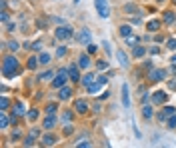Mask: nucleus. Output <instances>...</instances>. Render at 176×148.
Masks as SVG:
<instances>
[{
    "label": "nucleus",
    "instance_id": "obj_11",
    "mask_svg": "<svg viewBox=\"0 0 176 148\" xmlns=\"http://www.w3.org/2000/svg\"><path fill=\"white\" fill-rule=\"evenodd\" d=\"M68 76H70L72 82H78V80H80V72H78V66H76V64H72V66L68 68Z\"/></svg>",
    "mask_w": 176,
    "mask_h": 148
},
{
    "label": "nucleus",
    "instance_id": "obj_27",
    "mask_svg": "<svg viewBox=\"0 0 176 148\" xmlns=\"http://www.w3.org/2000/svg\"><path fill=\"white\" fill-rule=\"evenodd\" d=\"M26 48H32V50H40V48H42V42H40V40H36V42H32V44H26Z\"/></svg>",
    "mask_w": 176,
    "mask_h": 148
},
{
    "label": "nucleus",
    "instance_id": "obj_46",
    "mask_svg": "<svg viewBox=\"0 0 176 148\" xmlns=\"http://www.w3.org/2000/svg\"><path fill=\"white\" fill-rule=\"evenodd\" d=\"M170 88H174V90H176V80H172V82H170Z\"/></svg>",
    "mask_w": 176,
    "mask_h": 148
},
{
    "label": "nucleus",
    "instance_id": "obj_48",
    "mask_svg": "<svg viewBox=\"0 0 176 148\" xmlns=\"http://www.w3.org/2000/svg\"><path fill=\"white\" fill-rule=\"evenodd\" d=\"M74 2H76V4H78V2H80V0H74Z\"/></svg>",
    "mask_w": 176,
    "mask_h": 148
},
{
    "label": "nucleus",
    "instance_id": "obj_30",
    "mask_svg": "<svg viewBox=\"0 0 176 148\" xmlns=\"http://www.w3.org/2000/svg\"><path fill=\"white\" fill-rule=\"evenodd\" d=\"M0 106H2V112H4V110L10 106V100L6 98V96H2V100H0Z\"/></svg>",
    "mask_w": 176,
    "mask_h": 148
},
{
    "label": "nucleus",
    "instance_id": "obj_25",
    "mask_svg": "<svg viewBox=\"0 0 176 148\" xmlns=\"http://www.w3.org/2000/svg\"><path fill=\"white\" fill-rule=\"evenodd\" d=\"M144 54H146V50H144L142 46H134V56H136V58L144 56Z\"/></svg>",
    "mask_w": 176,
    "mask_h": 148
},
{
    "label": "nucleus",
    "instance_id": "obj_19",
    "mask_svg": "<svg viewBox=\"0 0 176 148\" xmlns=\"http://www.w3.org/2000/svg\"><path fill=\"white\" fill-rule=\"evenodd\" d=\"M54 142H56V138H54L52 134H44V136H42V144H44V146H52Z\"/></svg>",
    "mask_w": 176,
    "mask_h": 148
},
{
    "label": "nucleus",
    "instance_id": "obj_21",
    "mask_svg": "<svg viewBox=\"0 0 176 148\" xmlns=\"http://www.w3.org/2000/svg\"><path fill=\"white\" fill-rule=\"evenodd\" d=\"M38 64H40V60H38V58H34V56H30V58H28V62H26V66H28L30 70H34V68L38 66Z\"/></svg>",
    "mask_w": 176,
    "mask_h": 148
},
{
    "label": "nucleus",
    "instance_id": "obj_26",
    "mask_svg": "<svg viewBox=\"0 0 176 148\" xmlns=\"http://www.w3.org/2000/svg\"><path fill=\"white\" fill-rule=\"evenodd\" d=\"M38 60H40V64H48V62H50V54H48V52H42Z\"/></svg>",
    "mask_w": 176,
    "mask_h": 148
},
{
    "label": "nucleus",
    "instance_id": "obj_31",
    "mask_svg": "<svg viewBox=\"0 0 176 148\" xmlns=\"http://www.w3.org/2000/svg\"><path fill=\"white\" fill-rule=\"evenodd\" d=\"M126 44H128V46H136V44H138V38H136V36H128Z\"/></svg>",
    "mask_w": 176,
    "mask_h": 148
},
{
    "label": "nucleus",
    "instance_id": "obj_40",
    "mask_svg": "<svg viewBox=\"0 0 176 148\" xmlns=\"http://www.w3.org/2000/svg\"><path fill=\"white\" fill-rule=\"evenodd\" d=\"M96 66H98L100 70H104V68L108 66V62H104V60H100V62H96Z\"/></svg>",
    "mask_w": 176,
    "mask_h": 148
},
{
    "label": "nucleus",
    "instance_id": "obj_10",
    "mask_svg": "<svg viewBox=\"0 0 176 148\" xmlns=\"http://www.w3.org/2000/svg\"><path fill=\"white\" fill-rule=\"evenodd\" d=\"M122 104H124V108H130V92H128V84H122Z\"/></svg>",
    "mask_w": 176,
    "mask_h": 148
},
{
    "label": "nucleus",
    "instance_id": "obj_16",
    "mask_svg": "<svg viewBox=\"0 0 176 148\" xmlns=\"http://www.w3.org/2000/svg\"><path fill=\"white\" fill-rule=\"evenodd\" d=\"M174 20H176V12H174V10H166V12H164V22L172 24Z\"/></svg>",
    "mask_w": 176,
    "mask_h": 148
},
{
    "label": "nucleus",
    "instance_id": "obj_45",
    "mask_svg": "<svg viewBox=\"0 0 176 148\" xmlns=\"http://www.w3.org/2000/svg\"><path fill=\"white\" fill-rule=\"evenodd\" d=\"M14 28H16V24L12 22V24H8V28H6V30H8V32H12V30H14Z\"/></svg>",
    "mask_w": 176,
    "mask_h": 148
},
{
    "label": "nucleus",
    "instance_id": "obj_35",
    "mask_svg": "<svg viewBox=\"0 0 176 148\" xmlns=\"http://www.w3.org/2000/svg\"><path fill=\"white\" fill-rule=\"evenodd\" d=\"M64 54H66V48H64V46H60V48L56 50V56H58V58H62Z\"/></svg>",
    "mask_w": 176,
    "mask_h": 148
},
{
    "label": "nucleus",
    "instance_id": "obj_4",
    "mask_svg": "<svg viewBox=\"0 0 176 148\" xmlns=\"http://www.w3.org/2000/svg\"><path fill=\"white\" fill-rule=\"evenodd\" d=\"M68 78H70V76H68V70H64V68H62V70L56 74V78L52 80V86H54V88H62V86L66 84Z\"/></svg>",
    "mask_w": 176,
    "mask_h": 148
},
{
    "label": "nucleus",
    "instance_id": "obj_32",
    "mask_svg": "<svg viewBox=\"0 0 176 148\" xmlns=\"http://www.w3.org/2000/svg\"><path fill=\"white\" fill-rule=\"evenodd\" d=\"M8 122H10V120H8V116H6V114H2V118H0V126H2V128H6V126H8Z\"/></svg>",
    "mask_w": 176,
    "mask_h": 148
},
{
    "label": "nucleus",
    "instance_id": "obj_28",
    "mask_svg": "<svg viewBox=\"0 0 176 148\" xmlns=\"http://www.w3.org/2000/svg\"><path fill=\"white\" fill-rule=\"evenodd\" d=\"M26 116H28V120H36V116H38V110H36V108L28 110V112H26Z\"/></svg>",
    "mask_w": 176,
    "mask_h": 148
},
{
    "label": "nucleus",
    "instance_id": "obj_17",
    "mask_svg": "<svg viewBox=\"0 0 176 148\" xmlns=\"http://www.w3.org/2000/svg\"><path fill=\"white\" fill-rule=\"evenodd\" d=\"M130 34H132V26H130V24H124V26H120V36L128 38Z\"/></svg>",
    "mask_w": 176,
    "mask_h": 148
},
{
    "label": "nucleus",
    "instance_id": "obj_33",
    "mask_svg": "<svg viewBox=\"0 0 176 148\" xmlns=\"http://www.w3.org/2000/svg\"><path fill=\"white\" fill-rule=\"evenodd\" d=\"M168 128H176V114L168 118Z\"/></svg>",
    "mask_w": 176,
    "mask_h": 148
},
{
    "label": "nucleus",
    "instance_id": "obj_1",
    "mask_svg": "<svg viewBox=\"0 0 176 148\" xmlns=\"http://www.w3.org/2000/svg\"><path fill=\"white\" fill-rule=\"evenodd\" d=\"M14 74H18V60H16V56H6L2 60V76L14 78Z\"/></svg>",
    "mask_w": 176,
    "mask_h": 148
},
{
    "label": "nucleus",
    "instance_id": "obj_5",
    "mask_svg": "<svg viewBox=\"0 0 176 148\" xmlns=\"http://www.w3.org/2000/svg\"><path fill=\"white\" fill-rule=\"evenodd\" d=\"M76 40H78V44H90V40H92L90 30H88V28H80L78 34H76Z\"/></svg>",
    "mask_w": 176,
    "mask_h": 148
},
{
    "label": "nucleus",
    "instance_id": "obj_6",
    "mask_svg": "<svg viewBox=\"0 0 176 148\" xmlns=\"http://www.w3.org/2000/svg\"><path fill=\"white\" fill-rule=\"evenodd\" d=\"M54 34H56L58 40H68L72 36V28H70V26H60V28H56Z\"/></svg>",
    "mask_w": 176,
    "mask_h": 148
},
{
    "label": "nucleus",
    "instance_id": "obj_2",
    "mask_svg": "<svg viewBox=\"0 0 176 148\" xmlns=\"http://www.w3.org/2000/svg\"><path fill=\"white\" fill-rule=\"evenodd\" d=\"M108 76H110V74H104V76H98V78H96V80L92 82L90 86H86V90L90 92V94H96V92H98L100 88H102V86H104L106 82H108Z\"/></svg>",
    "mask_w": 176,
    "mask_h": 148
},
{
    "label": "nucleus",
    "instance_id": "obj_50",
    "mask_svg": "<svg viewBox=\"0 0 176 148\" xmlns=\"http://www.w3.org/2000/svg\"><path fill=\"white\" fill-rule=\"evenodd\" d=\"M174 4H176V0H174Z\"/></svg>",
    "mask_w": 176,
    "mask_h": 148
},
{
    "label": "nucleus",
    "instance_id": "obj_36",
    "mask_svg": "<svg viewBox=\"0 0 176 148\" xmlns=\"http://www.w3.org/2000/svg\"><path fill=\"white\" fill-rule=\"evenodd\" d=\"M168 48H170V50H176V38H170V40H168Z\"/></svg>",
    "mask_w": 176,
    "mask_h": 148
},
{
    "label": "nucleus",
    "instance_id": "obj_13",
    "mask_svg": "<svg viewBox=\"0 0 176 148\" xmlns=\"http://www.w3.org/2000/svg\"><path fill=\"white\" fill-rule=\"evenodd\" d=\"M74 108H76V112H80V114H84L86 110H88V104H86V100H76L74 102Z\"/></svg>",
    "mask_w": 176,
    "mask_h": 148
},
{
    "label": "nucleus",
    "instance_id": "obj_42",
    "mask_svg": "<svg viewBox=\"0 0 176 148\" xmlns=\"http://www.w3.org/2000/svg\"><path fill=\"white\" fill-rule=\"evenodd\" d=\"M2 22H8V12H6V10L2 12Z\"/></svg>",
    "mask_w": 176,
    "mask_h": 148
},
{
    "label": "nucleus",
    "instance_id": "obj_20",
    "mask_svg": "<svg viewBox=\"0 0 176 148\" xmlns=\"http://www.w3.org/2000/svg\"><path fill=\"white\" fill-rule=\"evenodd\" d=\"M78 64H80V68H88V66H90V58H88V54H82Z\"/></svg>",
    "mask_w": 176,
    "mask_h": 148
},
{
    "label": "nucleus",
    "instance_id": "obj_15",
    "mask_svg": "<svg viewBox=\"0 0 176 148\" xmlns=\"http://www.w3.org/2000/svg\"><path fill=\"white\" fill-rule=\"evenodd\" d=\"M146 28H148V32H158V28H160V20H150V22L146 24Z\"/></svg>",
    "mask_w": 176,
    "mask_h": 148
},
{
    "label": "nucleus",
    "instance_id": "obj_18",
    "mask_svg": "<svg viewBox=\"0 0 176 148\" xmlns=\"http://www.w3.org/2000/svg\"><path fill=\"white\" fill-rule=\"evenodd\" d=\"M116 56H118V62H120V66H128V56L122 52V50H118L116 52Z\"/></svg>",
    "mask_w": 176,
    "mask_h": 148
},
{
    "label": "nucleus",
    "instance_id": "obj_49",
    "mask_svg": "<svg viewBox=\"0 0 176 148\" xmlns=\"http://www.w3.org/2000/svg\"><path fill=\"white\" fill-rule=\"evenodd\" d=\"M156 2H164V0H156Z\"/></svg>",
    "mask_w": 176,
    "mask_h": 148
},
{
    "label": "nucleus",
    "instance_id": "obj_39",
    "mask_svg": "<svg viewBox=\"0 0 176 148\" xmlns=\"http://www.w3.org/2000/svg\"><path fill=\"white\" fill-rule=\"evenodd\" d=\"M62 120H64V122H70V120H72V114H70V112H64V114H62Z\"/></svg>",
    "mask_w": 176,
    "mask_h": 148
},
{
    "label": "nucleus",
    "instance_id": "obj_12",
    "mask_svg": "<svg viewBox=\"0 0 176 148\" xmlns=\"http://www.w3.org/2000/svg\"><path fill=\"white\" fill-rule=\"evenodd\" d=\"M42 126L46 130H50V128H54V126H56V116L54 114H48L46 118H44V122H42Z\"/></svg>",
    "mask_w": 176,
    "mask_h": 148
},
{
    "label": "nucleus",
    "instance_id": "obj_3",
    "mask_svg": "<svg viewBox=\"0 0 176 148\" xmlns=\"http://www.w3.org/2000/svg\"><path fill=\"white\" fill-rule=\"evenodd\" d=\"M94 6H96V12H98L102 18H108L110 8H108V2H106V0H94Z\"/></svg>",
    "mask_w": 176,
    "mask_h": 148
},
{
    "label": "nucleus",
    "instance_id": "obj_24",
    "mask_svg": "<svg viewBox=\"0 0 176 148\" xmlns=\"http://www.w3.org/2000/svg\"><path fill=\"white\" fill-rule=\"evenodd\" d=\"M92 82H94V74H86V76L82 78V84L84 86H90Z\"/></svg>",
    "mask_w": 176,
    "mask_h": 148
},
{
    "label": "nucleus",
    "instance_id": "obj_22",
    "mask_svg": "<svg viewBox=\"0 0 176 148\" xmlns=\"http://www.w3.org/2000/svg\"><path fill=\"white\" fill-rule=\"evenodd\" d=\"M142 116H144V118H152V106H144V108H142Z\"/></svg>",
    "mask_w": 176,
    "mask_h": 148
},
{
    "label": "nucleus",
    "instance_id": "obj_37",
    "mask_svg": "<svg viewBox=\"0 0 176 148\" xmlns=\"http://www.w3.org/2000/svg\"><path fill=\"white\" fill-rule=\"evenodd\" d=\"M8 48L12 50V52H14V50H18V42H16V40H14V42H8Z\"/></svg>",
    "mask_w": 176,
    "mask_h": 148
},
{
    "label": "nucleus",
    "instance_id": "obj_9",
    "mask_svg": "<svg viewBox=\"0 0 176 148\" xmlns=\"http://www.w3.org/2000/svg\"><path fill=\"white\" fill-rule=\"evenodd\" d=\"M166 100H168V94L164 90H158V92L152 94V102H154V104H164Z\"/></svg>",
    "mask_w": 176,
    "mask_h": 148
},
{
    "label": "nucleus",
    "instance_id": "obj_38",
    "mask_svg": "<svg viewBox=\"0 0 176 148\" xmlns=\"http://www.w3.org/2000/svg\"><path fill=\"white\" fill-rule=\"evenodd\" d=\"M96 50H98V46H96V44H92V42L88 44V52H90V54H94Z\"/></svg>",
    "mask_w": 176,
    "mask_h": 148
},
{
    "label": "nucleus",
    "instance_id": "obj_23",
    "mask_svg": "<svg viewBox=\"0 0 176 148\" xmlns=\"http://www.w3.org/2000/svg\"><path fill=\"white\" fill-rule=\"evenodd\" d=\"M52 76H54V72L46 70V72H42V74H40V80H42V82H46V80H52Z\"/></svg>",
    "mask_w": 176,
    "mask_h": 148
},
{
    "label": "nucleus",
    "instance_id": "obj_41",
    "mask_svg": "<svg viewBox=\"0 0 176 148\" xmlns=\"http://www.w3.org/2000/svg\"><path fill=\"white\" fill-rule=\"evenodd\" d=\"M34 144V140H32V136H28V138L24 140V146H32Z\"/></svg>",
    "mask_w": 176,
    "mask_h": 148
},
{
    "label": "nucleus",
    "instance_id": "obj_29",
    "mask_svg": "<svg viewBox=\"0 0 176 148\" xmlns=\"http://www.w3.org/2000/svg\"><path fill=\"white\" fill-rule=\"evenodd\" d=\"M124 10H126V12H128V14H136V6H134V4H126V6H124Z\"/></svg>",
    "mask_w": 176,
    "mask_h": 148
},
{
    "label": "nucleus",
    "instance_id": "obj_14",
    "mask_svg": "<svg viewBox=\"0 0 176 148\" xmlns=\"http://www.w3.org/2000/svg\"><path fill=\"white\" fill-rule=\"evenodd\" d=\"M70 96H72V90H70V88H66V86H62L60 92H58V98H60V100H68Z\"/></svg>",
    "mask_w": 176,
    "mask_h": 148
},
{
    "label": "nucleus",
    "instance_id": "obj_8",
    "mask_svg": "<svg viewBox=\"0 0 176 148\" xmlns=\"http://www.w3.org/2000/svg\"><path fill=\"white\" fill-rule=\"evenodd\" d=\"M176 114V108L174 106H166V108H162L160 112H158V120H168L170 116Z\"/></svg>",
    "mask_w": 176,
    "mask_h": 148
},
{
    "label": "nucleus",
    "instance_id": "obj_34",
    "mask_svg": "<svg viewBox=\"0 0 176 148\" xmlns=\"http://www.w3.org/2000/svg\"><path fill=\"white\" fill-rule=\"evenodd\" d=\"M56 108H58V106L54 104V102H52V104H48V106H46V110H48V114H54V112H56Z\"/></svg>",
    "mask_w": 176,
    "mask_h": 148
},
{
    "label": "nucleus",
    "instance_id": "obj_47",
    "mask_svg": "<svg viewBox=\"0 0 176 148\" xmlns=\"http://www.w3.org/2000/svg\"><path fill=\"white\" fill-rule=\"evenodd\" d=\"M170 62H172V64H176V54H174V56L170 58Z\"/></svg>",
    "mask_w": 176,
    "mask_h": 148
},
{
    "label": "nucleus",
    "instance_id": "obj_43",
    "mask_svg": "<svg viewBox=\"0 0 176 148\" xmlns=\"http://www.w3.org/2000/svg\"><path fill=\"white\" fill-rule=\"evenodd\" d=\"M150 54H160V50H158L156 46H152V48H150Z\"/></svg>",
    "mask_w": 176,
    "mask_h": 148
},
{
    "label": "nucleus",
    "instance_id": "obj_7",
    "mask_svg": "<svg viewBox=\"0 0 176 148\" xmlns=\"http://www.w3.org/2000/svg\"><path fill=\"white\" fill-rule=\"evenodd\" d=\"M148 78L152 82H158V80H164L166 78V70H160V68H154V70H150V74H148Z\"/></svg>",
    "mask_w": 176,
    "mask_h": 148
},
{
    "label": "nucleus",
    "instance_id": "obj_44",
    "mask_svg": "<svg viewBox=\"0 0 176 148\" xmlns=\"http://www.w3.org/2000/svg\"><path fill=\"white\" fill-rule=\"evenodd\" d=\"M30 136H32V138H36V136H38V130H36V128L30 130Z\"/></svg>",
    "mask_w": 176,
    "mask_h": 148
}]
</instances>
